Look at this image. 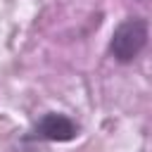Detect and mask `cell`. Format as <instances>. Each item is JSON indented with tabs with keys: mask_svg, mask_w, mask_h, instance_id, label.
I'll return each mask as SVG.
<instances>
[{
	"mask_svg": "<svg viewBox=\"0 0 152 152\" xmlns=\"http://www.w3.org/2000/svg\"><path fill=\"white\" fill-rule=\"evenodd\" d=\"M36 138H43V140H52V142H64V140H71L76 138L78 133V126L64 116V114H45L38 126H36Z\"/></svg>",
	"mask_w": 152,
	"mask_h": 152,
	"instance_id": "2",
	"label": "cell"
},
{
	"mask_svg": "<svg viewBox=\"0 0 152 152\" xmlns=\"http://www.w3.org/2000/svg\"><path fill=\"white\" fill-rule=\"evenodd\" d=\"M147 38H150L147 21L142 17H128L114 28L112 40H109V55L119 64H128L145 50Z\"/></svg>",
	"mask_w": 152,
	"mask_h": 152,
	"instance_id": "1",
	"label": "cell"
}]
</instances>
